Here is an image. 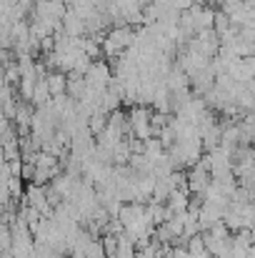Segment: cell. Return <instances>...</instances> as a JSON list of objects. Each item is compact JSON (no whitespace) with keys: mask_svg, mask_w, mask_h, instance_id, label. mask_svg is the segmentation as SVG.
I'll list each match as a JSON object with an SVG mask.
<instances>
[{"mask_svg":"<svg viewBox=\"0 0 255 258\" xmlns=\"http://www.w3.org/2000/svg\"><path fill=\"white\" fill-rule=\"evenodd\" d=\"M25 206L38 208L43 218H53V211H55L50 206L48 196H45V185H38V183H28V188H25Z\"/></svg>","mask_w":255,"mask_h":258,"instance_id":"obj_2","label":"cell"},{"mask_svg":"<svg viewBox=\"0 0 255 258\" xmlns=\"http://www.w3.org/2000/svg\"><path fill=\"white\" fill-rule=\"evenodd\" d=\"M45 83H48V90L50 95H65L68 93V73L65 71H53L45 76Z\"/></svg>","mask_w":255,"mask_h":258,"instance_id":"obj_3","label":"cell"},{"mask_svg":"<svg viewBox=\"0 0 255 258\" xmlns=\"http://www.w3.org/2000/svg\"><path fill=\"white\" fill-rule=\"evenodd\" d=\"M150 113L143 103H135L128 113V123H130V136L138 138V141H148L153 133H150Z\"/></svg>","mask_w":255,"mask_h":258,"instance_id":"obj_1","label":"cell"}]
</instances>
